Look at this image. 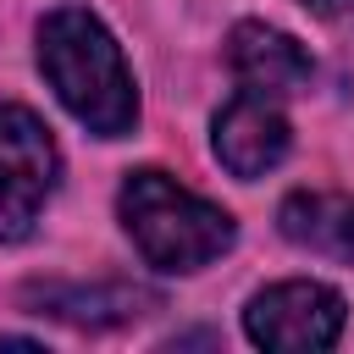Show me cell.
Here are the masks:
<instances>
[{
  "instance_id": "cell-1",
  "label": "cell",
  "mask_w": 354,
  "mask_h": 354,
  "mask_svg": "<svg viewBox=\"0 0 354 354\" xmlns=\"http://www.w3.org/2000/svg\"><path fill=\"white\" fill-rule=\"evenodd\" d=\"M39 72L50 77L55 100L94 133L122 138L138 122V88L122 61V44L88 6H55L39 22Z\"/></svg>"
},
{
  "instance_id": "cell-3",
  "label": "cell",
  "mask_w": 354,
  "mask_h": 354,
  "mask_svg": "<svg viewBox=\"0 0 354 354\" xmlns=\"http://www.w3.org/2000/svg\"><path fill=\"white\" fill-rule=\"evenodd\" d=\"M61 155L28 105H0V243H22L55 188Z\"/></svg>"
},
{
  "instance_id": "cell-9",
  "label": "cell",
  "mask_w": 354,
  "mask_h": 354,
  "mask_svg": "<svg viewBox=\"0 0 354 354\" xmlns=\"http://www.w3.org/2000/svg\"><path fill=\"white\" fill-rule=\"evenodd\" d=\"M315 17H343V11H354V0H304Z\"/></svg>"
},
{
  "instance_id": "cell-4",
  "label": "cell",
  "mask_w": 354,
  "mask_h": 354,
  "mask_svg": "<svg viewBox=\"0 0 354 354\" xmlns=\"http://www.w3.org/2000/svg\"><path fill=\"white\" fill-rule=\"evenodd\" d=\"M343 321H348V304L337 288L326 282H271L249 299L243 310V332L249 343L260 348H282V354H299V348H332L343 337Z\"/></svg>"
},
{
  "instance_id": "cell-5",
  "label": "cell",
  "mask_w": 354,
  "mask_h": 354,
  "mask_svg": "<svg viewBox=\"0 0 354 354\" xmlns=\"http://www.w3.org/2000/svg\"><path fill=\"white\" fill-rule=\"evenodd\" d=\"M293 133H288V116L271 105V94H254V88H238L221 111H216V160L232 171V177H266L282 155H288Z\"/></svg>"
},
{
  "instance_id": "cell-8",
  "label": "cell",
  "mask_w": 354,
  "mask_h": 354,
  "mask_svg": "<svg viewBox=\"0 0 354 354\" xmlns=\"http://www.w3.org/2000/svg\"><path fill=\"white\" fill-rule=\"evenodd\" d=\"M277 227L288 243L354 266V194H288Z\"/></svg>"
},
{
  "instance_id": "cell-6",
  "label": "cell",
  "mask_w": 354,
  "mask_h": 354,
  "mask_svg": "<svg viewBox=\"0 0 354 354\" xmlns=\"http://www.w3.org/2000/svg\"><path fill=\"white\" fill-rule=\"evenodd\" d=\"M227 66H232V77H238L243 88H254V94H299V88H310V77H315L310 50H304L293 33L266 28V22H238V28L227 33Z\"/></svg>"
},
{
  "instance_id": "cell-7",
  "label": "cell",
  "mask_w": 354,
  "mask_h": 354,
  "mask_svg": "<svg viewBox=\"0 0 354 354\" xmlns=\"http://www.w3.org/2000/svg\"><path fill=\"white\" fill-rule=\"evenodd\" d=\"M22 304L33 315H55L66 326H122L138 310H155L160 299L133 282H88V288L83 282H28Z\"/></svg>"
},
{
  "instance_id": "cell-2",
  "label": "cell",
  "mask_w": 354,
  "mask_h": 354,
  "mask_svg": "<svg viewBox=\"0 0 354 354\" xmlns=\"http://www.w3.org/2000/svg\"><path fill=\"white\" fill-rule=\"evenodd\" d=\"M116 210H122V227H127L133 249L155 271H199L216 254H227L232 238H238V227L221 205L188 194L183 183H171L155 166L127 171V183L116 194Z\"/></svg>"
}]
</instances>
